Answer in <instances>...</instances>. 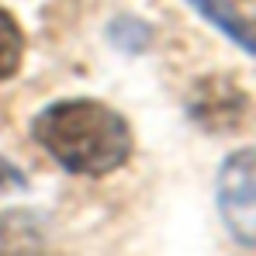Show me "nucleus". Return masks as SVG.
<instances>
[{
	"label": "nucleus",
	"mask_w": 256,
	"mask_h": 256,
	"mask_svg": "<svg viewBox=\"0 0 256 256\" xmlns=\"http://www.w3.org/2000/svg\"><path fill=\"white\" fill-rule=\"evenodd\" d=\"M32 135L70 173L104 176L132 156L125 118L97 100H59L32 122Z\"/></svg>",
	"instance_id": "f257e3e1"
},
{
	"label": "nucleus",
	"mask_w": 256,
	"mask_h": 256,
	"mask_svg": "<svg viewBox=\"0 0 256 256\" xmlns=\"http://www.w3.org/2000/svg\"><path fill=\"white\" fill-rule=\"evenodd\" d=\"M218 212L236 242L256 250V149H239L218 173Z\"/></svg>",
	"instance_id": "f03ea898"
},
{
	"label": "nucleus",
	"mask_w": 256,
	"mask_h": 256,
	"mask_svg": "<svg viewBox=\"0 0 256 256\" xmlns=\"http://www.w3.org/2000/svg\"><path fill=\"white\" fill-rule=\"evenodd\" d=\"M190 4L212 21L214 28H222L232 42H239L246 52H253V56H256V32L242 21V14H239L228 0H190Z\"/></svg>",
	"instance_id": "7ed1b4c3"
},
{
	"label": "nucleus",
	"mask_w": 256,
	"mask_h": 256,
	"mask_svg": "<svg viewBox=\"0 0 256 256\" xmlns=\"http://www.w3.org/2000/svg\"><path fill=\"white\" fill-rule=\"evenodd\" d=\"M21 52H24V38L21 28L14 24V18L7 10H0V80L14 76L21 66Z\"/></svg>",
	"instance_id": "20e7f679"
},
{
	"label": "nucleus",
	"mask_w": 256,
	"mask_h": 256,
	"mask_svg": "<svg viewBox=\"0 0 256 256\" xmlns=\"http://www.w3.org/2000/svg\"><path fill=\"white\" fill-rule=\"evenodd\" d=\"M0 187H24V176L14 170L7 160H0Z\"/></svg>",
	"instance_id": "39448f33"
}]
</instances>
